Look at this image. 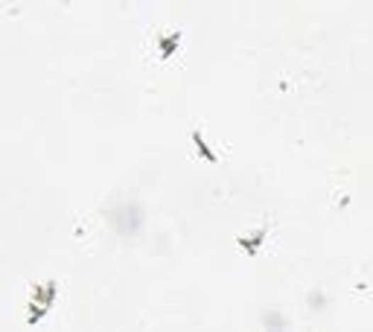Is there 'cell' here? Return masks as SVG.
<instances>
[{"mask_svg":"<svg viewBox=\"0 0 373 332\" xmlns=\"http://www.w3.org/2000/svg\"><path fill=\"white\" fill-rule=\"evenodd\" d=\"M56 294H59V280H35L33 289H30V312H26V324L35 326L41 324L50 309L56 306Z\"/></svg>","mask_w":373,"mask_h":332,"instance_id":"cell-1","label":"cell"},{"mask_svg":"<svg viewBox=\"0 0 373 332\" xmlns=\"http://www.w3.org/2000/svg\"><path fill=\"white\" fill-rule=\"evenodd\" d=\"M269 234H272V222L265 219V222H262L260 227H254V231H245V234H239V236H236V245L243 248V251L248 253V257L254 260L257 253H260V248H262V242H265V236H269Z\"/></svg>","mask_w":373,"mask_h":332,"instance_id":"cell-2","label":"cell"},{"mask_svg":"<svg viewBox=\"0 0 373 332\" xmlns=\"http://www.w3.org/2000/svg\"><path fill=\"white\" fill-rule=\"evenodd\" d=\"M181 41H184V30L181 27H175V30H169V33H161L155 38V53H157V59H172L178 50H181Z\"/></svg>","mask_w":373,"mask_h":332,"instance_id":"cell-3","label":"cell"},{"mask_svg":"<svg viewBox=\"0 0 373 332\" xmlns=\"http://www.w3.org/2000/svg\"><path fill=\"white\" fill-rule=\"evenodd\" d=\"M193 149H196V155H199L201 161H207V164H213V166L219 164L216 149H213V143H207L204 134H201V125H193Z\"/></svg>","mask_w":373,"mask_h":332,"instance_id":"cell-4","label":"cell"}]
</instances>
